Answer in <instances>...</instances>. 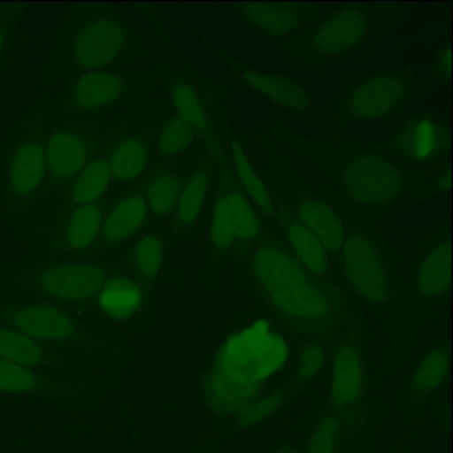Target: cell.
<instances>
[{"label":"cell","instance_id":"1","mask_svg":"<svg viewBox=\"0 0 453 453\" xmlns=\"http://www.w3.org/2000/svg\"><path fill=\"white\" fill-rule=\"evenodd\" d=\"M288 354L285 339L267 320H256L233 334L219 347L203 379L206 404L219 413L238 412L285 367Z\"/></svg>","mask_w":453,"mask_h":453},{"label":"cell","instance_id":"2","mask_svg":"<svg viewBox=\"0 0 453 453\" xmlns=\"http://www.w3.org/2000/svg\"><path fill=\"white\" fill-rule=\"evenodd\" d=\"M249 266L262 293L288 319L315 325L330 317V296L280 238H261L254 243Z\"/></svg>","mask_w":453,"mask_h":453},{"label":"cell","instance_id":"3","mask_svg":"<svg viewBox=\"0 0 453 453\" xmlns=\"http://www.w3.org/2000/svg\"><path fill=\"white\" fill-rule=\"evenodd\" d=\"M49 131V112L41 111L23 119L7 140L0 166V197L12 221L28 216L41 203Z\"/></svg>","mask_w":453,"mask_h":453},{"label":"cell","instance_id":"4","mask_svg":"<svg viewBox=\"0 0 453 453\" xmlns=\"http://www.w3.org/2000/svg\"><path fill=\"white\" fill-rule=\"evenodd\" d=\"M120 139L116 129L105 128L95 119H65L50 128L46 180L39 205L43 201L59 200L76 176Z\"/></svg>","mask_w":453,"mask_h":453},{"label":"cell","instance_id":"5","mask_svg":"<svg viewBox=\"0 0 453 453\" xmlns=\"http://www.w3.org/2000/svg\"><path fill=\"white\" fill-rule=\"evenodd\" d=\"M116 270L118 265L105 257H54L26 267L14 282L59 303H84L95 298Z\"/></svg>","mask_w":453,"mask_h":453},{"label":"cell","instance_id":"6","mask_svg":"<svg viewBox=\"0 0 453 453\" xmlns=\"http://www.w3.org/2000/svg\"><path fill=\"white\" fill-rule=\"evenodd\" d=\"M0 325L9 326L39 344L63 346L78 336V323L59 306L23 301L0 307Z\"/></svg>","mask_w":453,"mask_h":453},{"label":"cell","instance_id":"7","mask_svg":"<svg viewBox=\"0 0 453 453\" xmlns=\"http://www.w3.org/2000/svg\"><path fill=\"white\" fill-rule=\"evenodd\" d=\"M404 174L396 164L379 155H360L342 171V184L351 197L370 205L392 203L404 188Z\"/></svg>","mask_w":453,"mask_h":453},{"label":"cell","instance_id":"8","mask_svg":"<svg viewBox=\"0 0 453 453\" xmlns=\"http://www.w3.org/2000/svg\"><path fill=\"white\" fill-rule=\"evenodd\" d=\"M339 258L347 280L365 301L380 304L389 296V282L373 243L362 233H351Z\"/></svg>","mask_w":453,"mask_h":453},{"label":"cell","instance_id":"9","mask_svg":"<svg viewBox=\"0 0 453 453\" xmlns=\"http://www.w3.org/2000/svg\"><path fill=\"white\" fill-rule=\"evenodd\" d=\"M120 192L113 197L99 238L88 257H104L107 251L128 242L144 227L150 217L144 187H140V181L131 187L121 188Z\"/></svg>","mask_w":453,"mask_h":453},{"label":"cell","instance_id":"10","mask_svg":"<svg viewBox=\"0 0 453 453\" xmlns=\"http://www.w3.org/2000/svg\"><path fill=\"white\" fill-rule=\"evenodd\" d=\"M129 88L128 79L113 71L86 73L71 84L63 96V107L76 115L105 112L120 104Z\"/></svg>","mask_w":453,"mask_h":453},{"label":"cell","instance_id":"11","mask_svg":"<svg viewBox=\"0 0 453 453\" xmlns=\"http://www.w3.org/2000/svg\"><path fill=\"white\" fill-rule=\"evenodd\" d=\"M127 33L123 26L108 18H97L84 25L73 43V62L84 73L107 70L123 52Z\"/></svg>","mask_w":453,"mask_h":453},{"label":"cell","instance_id":"12","mask_svg":"<svg viewBox=\"0 0 453 453\" xmlns=\"http://www.w3.org/2000/svg\"><path fill=\"white\" fill-rule=\"evenodd\" d=\"M405 94V83L395 73H376L360 81L347 96L346 110L360 121L383 118L395 110Z\"/></svg>","mask_w":453,"mask_h":453},{"label":"cell","instance_id":"13","mask_svg":"<svg viewBox=\"0 0 453 453\" xmlns=\"http://www.w3.org/2000/svg\"><path fill=\"white\" fill-rule=\"evenodd\" d=\"M113 145L107 148L99 157L95 158L68 185L62 197L58 200L57 208L52 211V230L59 227L63 221L67 219L68 214L73 213L75 209L96 203L100 198L104 197L105 193L112 184L110 166H108V157H110V152Z\"/></svg>","mask_w":453,"mask_h":453},{"label":"cell","instance_id":"14","mask_svg":"<svg viewBox=\"0 0 453 453\" xmlns=\"http://www.w3.org/2000/svg\"><path fill=\"white\" fill-rule=\"evenodd\" d=\"M368 12L359 9H347L336 12L322 23L310 39L312 54H344L363 41L370 30Z\"/></svg>","mask_w":453,"mask_h":453},{"label":"cell","instance_id":"15","mask_svg":"<svg viewBox=\"0 0 453 453\" xmlns=\"http://www.w3.org/2000/svg\"><path fill=\"white\" fill-rule=\"evenodd\" d=\"M112 203V197L104 196L96 203L81 206L68 214L58 249L63 254L59 258H81L83 256H89L99 238L100 230Z\"/></svg>","mask_w":453,"mask_h":453},{"label":"cell","instance_id":"16","mask_svg":"<svg viewBox=\"0 0 453 453\" xmlns=\"http://www.w3.org/2000/svg\"><path fill=\"white\" fill-rule=\"evenodd\" d=\"M144 283L131 273L116 270L103 283L92 301L97 311L113 322H127L140 314L145 304Z\"/></svg>","mask_w":453,"mask_h":453},{"label":"cell","instance_id":"17","mask_svg":"<svg viewBox=\"0 0 453 453\" xmlns=\"http://www.w3.org/2000/svg\"><path fill=\"white\" fill-rule=\"evenodd\" d=\"M274 219L278 222L282 242L299 264L314 277L327 274L330 257L319 241L304 229L290 209L275 205Z\"/></svg>","mask_w":453,"mask_h":453},{"label":"cell","instance_id":"18","mask_svg":"<svg viewBox=\"0 0 453 453\" xmlns=\"http://www.w3.org/2000/svg\"><path fill=\"white\" fill-rule=\"evenodd\" d=\"M153 136L139 131L119 140L110 152L108 166L116 187L127 188L144 179L152 155Z\"/></svg>","mask_w":453,"mask_h":453},{"label":"cell","instance_id":"19","mask_svg":"<svg viewBox=\"0 0 453 453\" xmlns=\"http://www.w3.org/2000/svg\"><path fill=\"white\" fill-rule=\"evenodd\" d=\"M294 214L304 229L319 241L328 257H339L346 241V230L338 214L325 201L302 198L296 203Z\"/></svg>","mask_w":453,"mask_h":453},{"label":"cell","instance_id":"20","mask_svg":"<svg viewBox=\"0 0 453 453\" xmlns=\"http://www.w3.org/2000/svg\"><path fill=\"white\" fill-rule=\"evenodd\" d=\"M233 67L245 83L261 92L274 104L293 112H302L309 108L310 102L306 92L290 79L250 67L243 63H234Z\"/></svg>","mask_w":453,"mask_h":453},{"label":"cell","instance_id":"21","mask_svg":"<svg viewBox=\"0 0 453 453\" xmlns=\"http://www.w3.org/2000/svg\"><path fill=\"white\" fill-rule=\"evenodd\" d=\"M363 386L365 372L357 349L352 346L339 347L331 367V402L339 410L351 407L360 399Z\"/></svg>","mask_w":453,"mask_h":453},{"label":"cell","instance_id":"22","mask_svg":"<svg viewBox=\"0 0 453 453\" xmlns=\"http://www.w3.org/2000/svg\"><path fill=\"white\" fill-rule=\"evenodd\" d=\"M447 136L444 129L434 119L420 118L399 131L395 137V148L404 157L416 163L434 160L444 152Z\"/></svg>","mask_w":453,"mask_h":453},{"label":"cell","instance_id":"23","mask_svg":"<svg viewBox=\"0 0 453 453\" xmlns=\"http://www.w3.org/2000/svg\"><path fill=\"white\" fill-rule=\"evenodd\" d=\"M209 173L203 165L197 166L182 187L174 208L171 235L185 237L189 234L200 219L203 203L208 195Z\"/></svg>","mask_w":453,"mask_h":453},{"label":"cell","instance_id":"24","mask_svg":"<svg viewBox=\"0 0 453 453\" xmlns=\"http://www.w3.org/2000/svg\"><path fill=\"white\" fill-rule=\"evenodd\" d=\"M241 15L246 23L273 36L290 35L304 20L303 10L280 4H242Z\"/></svg>","mask_w":453,"mask_h":453},{"label":"cell","instance_id":"25","mask_svg":"<svg viewBox=\"0 0 453 453\" xmlns=\"http://www.w3.org/2000/svg\"><path fill=\"white\" fill-rule=\"evenodd\" d=\"M166 243L158 233L147 232L136 238L127 256L129 273L140 282L150 283L160 274Z\"/></svg>","mask_w":453,"mask_h":453},{"label":"cell","instance_id":"26","mask_svg":"<svg viewBox=\"0 0 453 453\" xmlns=\"http://www.w3.org/2000/svg\"><path fill=\"white\" fill-rule=\"evenodd\" d=\"M449 280V243L441 242L432 249L421 261L416 274V290L421 296L434 298L447 290Z\"/></svg>","mask_w":453,"mask_h":453},{"label":"cell","instance_id":"27","mask_svg":"<svg viewBox=\"0 0 453 453\" xmlns=\"http://www.w3.org/2000/svg\"><path fill=\"white\" fill-rule=\"evenodd\" d=\"M233 165L235 169V179L242 188L249 200L253 201V205L258 208L264 216L274 219L275 203L272 195L267 190L266 185L262 181L261 177L257 174L249 161L248 156L243 152L242 145L238 140L232 142Z\"/></svg>","mask_w":453,"mask_h":453},{"label":"cell","instance_id":"28","mask_svg":"<svg viewBox=\"0 0 453 453\" xmlns=\"http://www.w3.org/2000/svg\"><path fill=\"white\" fill-rule=\"evenodd\" d=\"M0 357L38 370L49 363L51 355L43 344L36 343L9 326L0 325Z\"/></svg>","mask_w":453,"mask_h":453},{"label":"cell","instance_id":"29","mask_svg":"<svg viewBox=\"0 0 453 453\" xmlns=\"http://www.w3.org/2000/svg\"><path fill=\"white\" fill-rule=\"evenodd\" d=\"M238 245L237 229L230 216L229 206L224 190L219 187L214 196L209 226V250L214 258L226 256Z\"/></svg>","mask_w":453,"mask_h":453},{"label":"cell","instance_id":"30","mask_svg":"<svg viewBox=\"0 0 453 453\" xmlns=\"http://www.w3.org/2000/svg\"><path fill=\"white\" fill-rule=\"evenodd\" d=\"M51 381L38 370L0 357V392L12 395H49Z\"/></svg>","mask_w":453,"mask_h":453},{"label":"cell","instance_id":"31","mask_svg":"<svg viewBox=\"0 0 453 453\" xmlns=\"http://www.w3.org/2000/svg\"><path fill=\"white\" fill-rule=\"evenodd\" d=\"M181 179L172 172H163L153 177L144 188L148 216L152 219H165L173 213L181 193Z\"/></svg>","mask_w":453,"mask_h":453},{"label":"cell","instance_id":"32","mask_svg":"<svg viewBox=\"0 0 453 453\" xmlns=\"http://www.w3.org/2000/svg\"><path fill=\"white\" fill-rule=\"evenodd\" d=\"M172 102L176 108V115L184 119L185 121L192 126L196 134H200L203 139H211V127L206 115L205 108L197 92L189 84L179 83L174 84L171 89Z\"/></svg>","mask_w":453,"mask_h":453},{"label":"cell","instance_id":"33","mask_svg":"<svg viewBox=\"0 0 453 453\" xmlns=\"http://www.w3.org/2000/svg\"><path fill=\"white\" fill-rule=\"evenodd\" d=\"M449 360L447 352L441 349H431L424 355L423 359L413 373V388L420 394L434 391L448 375Z\"/></svg>","mask_w":453,"mask_h":453},{"label":"cell","instance_id":"34","mask_svg":"<svg viewBox=\"0 0 453 453\" xmlns=\"http://www.w3.org/2000/svg\"><path fill=\"white\" fill-rule=\"evenodd\" d=\"M196 132L188 121L174 115L160 132L156 147V157L158 160L174 157L192 144Z\"/></svg>","mask_w":453,"mask_h":453},{"label":"cell","instance_id":"35","mask_svg":"<svg viewBox=\"0 0 453 453\" xmlns=\"http://www.w3.org/2000/svg\"><path fill=\"white\" fill-rule=\"evenodd\" d=\"M338 434V421L334 416H325L312 431L307 453H334Z\"/></svg>","mask_w":453,"mask_h":453},{"label":"cell","instance_id":"36","mask_svg":"<svg viewBox=\"0 0 453 453\" xmlns=\"http://www.w3.org/2000/svg\"><path fill=\"white\" fill-rule=\"evenodd\" d=\"M283 397L280 395H270L256 402H250L238 411L240 421L245 426H253L264 418H269L277 408H280Z\"/></svg>","mask_w":453,"mask_h":453},{"label":"cell","instance_id":"37","mask_svg":"<svg viewBox=\"0 0 453 453\" xmlns=\"http://www.w3.org/2000/svg\"><path fill=\"white\" fill-rule=\"evenodd\" d=\"M323 365H325V351L322 347L317 346V344L307 347L299 357V379L302 380L314 379V376H317L318 372L322 370Z\"/></svg>","mask_w":453,"mask_h":453},{"label":"cell","instance_id":"38","mask_svg":"<svg viewBox=\"0 0 453 453\" xmlns=\"http://www.w3.org/2000/svg\"><path fill=\"white\" fill-rule=\"evenodd\" d=\"M436 68H437V73H439V75H441L442 78H444V76H449V71H450L449 47H447V49L442 50V51L440 52L439 58H437V60H436Z\"/></svg>","mask_w":453,"mask_h":453},{"label":"cell","instance_id":"39","mask_svg":"<svg viewBox=\"0 0 453 453\" xmlns=\"http://www.w3.org/2000/svg\"><path fill=\"white\" fill-rule=\"evenodd\" d=\"M7 26H9V20L0 12V59L4 57V47H6Z\"/></svg>","mask_w":453,"mask_h":453}]
</instances>
